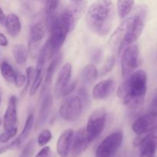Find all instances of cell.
I'll return each mask as SVG.
<instances>
[{
  "mask_svg": "<svg viewBox=\"0 0 157 157\" xmlns=\"http://www.w3.org/2000/svg\"><path fill=\"white\" fill-rule=\"evenodd\" d=\"M145 24V15L139 13L124 20L111 35L110 45L121 53L123 50L137 41L142 35Z\"/></svg>",
  "mask_w": 157,
  "mask_h": 157,
  "instance_id": "6da1fadb",
  "label": "cell"
},
{
  "mask_svg": "<svg viewBox=\"0 0 157 157\" xmlns=\"http://www.w3.org/2000/svg\"><path fill=\"white\" fill-rule=\"evenodd\" d=\"M147 90V73L140 69L132 74L120 86L117 90V96L127 107L137 108L144 104Z\"/></svg>",
  "mask_w": 157,
  "mask_h": 157,
  "instance_id": "7a4b0ae2",
  "label": "cell"
},
{
  "mask_svg": "<svg viewBox=\"0 0 157 157\" xmlns=\"http://www.w3.org/2000/svg\"><path fill=\"white\" fill-rule=\"evenodd\" d=\"M113 6L111 1H98L92 3L86 13L89 29L99 35H107L113 21Z\"/></svg>",
  "mask_w": 157,
  "mask_h": 157,
  "instance_id": "3957f363",
  "label": "cell"
},
{
  "mask_svg": "<svg viewBox=\"0 0 157 157\" xmlns=\"http://www.w3.org/2000/svg\"><path fill=\"white\" fill-rule=\"evenodd\" d=\"M73 29L72 20L66 11H64L60 15H57L49 30L50 37L44 44L48 48L49 59L57 55L64 44L68 33Z\"/></svg>",
  "mask_w": 157,
  "mask_h": 157,
  "instance_id": "277c9868",
  "label": "cell"
},
{
  "mask_svg": "<svg viewBox=\"0 0 157 157\" xmlns=\"http://www.w3.org/2000/svg\"><path fill=\"white\" fill-rule=\"evenodd\" d=\"M124 140L121 130L113 132L106 136L99 144L95 152V157H111L115 154Z\"/></svg>",
  "mask_w": 157,
  "mask_h": 157,
  "instance_id": "5b68a950",
  "label": "cell"
},
{
  "mask_svg": "<svg viewBox=\"0 0 157 157\" xmlns=\"http://www.w3.org/2000/svg\"><path fill=\"white\" fill-rule=\"evenodd\" d=\"M107 118V113L104 109L94 110L88 118L86 127V133L90 142H93L102 133Z\"/></svg>",
  "mask_w": 157,
  "mask_h": 157,
  "instance_id": "8992f818",
  "label": "cell"
},
{
  "mask_svg": "<svg viewBox=\"0 0 157 157\" xmlns=\"http://www.w3.org/2000/svg\"><path fill=\"white\" fill-rule=\"evenodd\" d=\"M83 104L80 98L76 95L65 98L61 103L59 113L66 121L74 122L80 117L82 112Z\"/></svg>",
  "mask_w": 157,
  "mask_h": 157,
  "instance_id": "52a82bcc",
  "label": "cell"
},
{
  "mask_svg": "<svg viewBox=\"0 0 157 157\" xmlns=\"http://www.w3.org/2000/svg\"><path fill=\"white\" fill-rule=\"evenodd\" d=\"M140 49L135 44H131L124 50L121 58V69L124 78H128L133 70L139 66Z\"/></svg>",
  "mask_w": 157,
  "mask_h": 157,
  "instance_id": "ba28073f",
  "label": "cell"
},
{
  "mask_svg": "<svg viewBox=\"0 0 157 157\" xmlns=\"http://www.w3.org/2000/svg\"><path fill=\"white\" fill-rule=\"evenodd\" d=\"M51 84H44L40 94V106L38 119L36 124V128L43 127L47 121L53 104V98L50 92Z\"/></svg>",
  "mask_w": 157,
  "mask_h": 157,
  "instance_id": "9c48e42d",
  "label": "cell"
},
{
  "mask_svg": "<svg viewBox=\"0 0 157 157\" xmlns=\"http://www.w3.org/2000/svg\"><path fill=\"white\" fill-rule=\"evenodd\" d=\"M132 130L139 136L157 130V111H151L138 117L132 125Z\"/></svg>",
  "mask_w": 157,
  "mask_h": 157,
  "instance_id": "30bf717a",
  "label": "cell"
},
{
  "mask_svg": "<svg viewBox=\"0 0 157 157\" xmlns=\"http://www.w3.org/2000/svg\"><path fill=\"white\" fill-rule=\"evenodd\" d=\"M72 65L70 63H66L60 70L55 84V96L59 98L63 96L64 90L69 84L71 77Z\"/></svg>",
  "mask_w": 157,
  "mask_h": 157,
  "instance_id": "8fae6325",
  "label": "cell"
},
{
  "mask_svg": "<svg viewBox=\"0 0 157 157\" xmlns=\"http://www.w3.org/2000/svg\"><path fill=\"white\" fill-rule=\"evenodd\" d=\"M90 142L88 140L86 130L81 128L74 135L72 140L71 153L72 157H78L87 149Z\"/></svg>",
  "mask_w": 157,
  "mask_h": 157,
  "instance_id": "7c38bea8",
  "label": "cell"
},
{
  "mask_svg": "<svg viewBox=\"0 0 157 157\" xmlns=\"http://www.w3.org/2000/svg\"><path fill=\"white\" fill-rule=\"evenodd\" d=\"M116 87V82L112 79L98 82L93 88V98L95 100H104L110 96Z\"/></svg>",
  "mask_w": 157,
  "mask_h": 157,
  "instance_id": "4fadbf2b",
  "label": "cell"
},
{
  "mask_svg": "<svg viewBox=\"0 0 157 157\" xmlns=\"http://www.w3.org/2000/svg\"><path fill=\"white\" fill-rule=\"evenodd\" d=\"M17 121V98L15 96H11L8 101L7 108L3 119L5 130L15 127Z\"/></svg>",
  "mask_w": 157,
  "mask_h": 157,
  "instance_id": "5bb4252c",
  "label": "cell"
},
{
  "mask_svg": "<svg viewBox=\"0 0 157 157\" xmlns=\"http://www.w3.org/2000/svg\"><path fill=\"white\" fill-rule=\"evenodd\" d=\"M74 135V130L72 129H67L64 130L58 137L57 142V152L61 157H67L68 156L71 151Z\"/></svg>",
  "mask_w": 157,
  "mask_h": 157,
  "instance_id": "9a60e30c",
  "label": "cell"
},
{
  "mask_svg": "<svg viewBox=\"0 0 157 157\" xmlns=\"http://www.w3.org/2000/svg\"><path fill=\"white\" fill-rule=\"evenodd\" d=\"M87 2L86 1H71L69 2L67 8L65 9L66 12L70 15L73 22L74 27L77 24L78 20L81 18L87 9Z\"/></svg>",
  "mask_w": 157,
  "mask_h": 157,
  "instance_id": "2e32d148",
  "label": "cell"
},
{
  "mask_svg": "<svg viewBox=\"0 0 157 157\" xmlns=\"http://www.w3.org/2000/svg\"><path fill=\"white\" fill-rule=\"evenodd\" d=\"M45 35V29L41 23H35L30 29V40H29V49L37 48L38 44L43 39Z\"/></svg>",
  "mask_w": 157,
  "mask_h": 157,
  "instance_id": "e0dca14e",
  "label": "cell"
},
{
  "mask_svg": "<svg viewBox=\"0 0 157 157\" xmlns=\"http://www.w3.org/2000/svg\"><path fill=\"white\" fill-rule=\"evenodd\" d=\"M136 147H140V151H152L156 153L157 151V136L148 135L143 138L136 139L134 142Z\"/></svg>",
  "mask_w": 157,
  "mask_h": 157,
  "instance_id": "ac0fdd59",
  "label": "cell"
},
{
  "mask_svg": "<svg viewBox=\"0 0 157 157\" xmlns=\"http://www.w3.org/2000/svg\"><path fill=\"white\" fill-rule=\"evenodd\" d=\"M34 121H35V117H34L33 113H30V114L28 116L27 120L25 121V124L24 128H23L22 131L20 133L19 136L16 138L14 141H12L11 143L12 146V148H15V147H18L24 142L25 140H26L28 137H29V134L31 133V131L32 130V127L34 125Z\"/></svg>",
  "mask_w": 157,
  "mask_h": 157,
  "instance_id": "d6986e66",
  "label": "cell"
},
{
  "mask_svg": "<svg viewBox=\"0 0 157 157\" xmlns=\"http://www.w3.org/2000/svg\"><path fill=\"white\" fill-rule=\"evenodd\" d=\"M6 25L7 32L11 36H16L18 35L21 29V21L17 15L14 13L9 14L6 18Z\"/></svg>",
  "mask_w": 157,
  "mask_h": 157,
  "instance_id": "ffe728a7",
  "label": "cell"
},
{
  "mask_svg": "<svg viewBox=\"0 0 157 157\" xmlns=\"http://www.w3.org/2000/svg\"><path fill=\"white\" fill-rule=\"evenodd\" d=\"M12 55L17 64H24L27 61L29 53L25 46L22 44H17L12 47Z\"/></svg>",
  "mask_w": 157,
  "mask_h": 157,
  "instance_id": "44dd1931",
  "label": "cell"
},
{
  "mask_svg": "<svg viewBox=\"0 0 157 157\" xmlns=\"http://www.w3.org/2000/svg\"><path fill=\"white\" fill-rule=\"evenodd\" d=\"M98 75V69L94 64H89L81 71V79L86 84H91L97 79Z\"/></svg>",
  "mask_w": 157,
  "mask_h": 157,
  "instance_id": "7402d4cb",
  "label": "cell"
},
{
  "mask_svg": "<svg viewBox=\"0 0 157 157\" xmlns=\"http://www.w3.org/2000/svg\"><path fill=\"white\" fill-rule=\"evenodd\" d=\"M62 61V54L58 53L54 57L53 60L51 61L50 64L46 70L45 75H44V84H52V77L54 73L57 69L58 66L61 64Z\"/></svg>",
  "mask_w": 157,
  "mask_h": 157,
  "instance_id": "603a6c76",
  "label": "cell"
},
{
  "mask_svg": "<svg viewBox=\"0 0 157 157\" xmlns=\"http://www.w3.org/2000/svg\"><path fill=\"white\" fill-rule=\"evenodd\" d=\"M0 71L2 76L9 83H14L17 72L14 70L12 66L7 61H3L0 64Z\"/></svg>",
  "mask_w": 157,
  "mask_h": 157,
  "instance_id": "cb8c5ba5",
  "label": "cell"
},
{
  "mask_svg": "<svg viewBox=\"0 0 157 157\" xmlns=\"http://www.w3.org/2000/svg\"><path fill=\"white\" fill-rule=\"evenodd\" d=\"M44 76V68H38L36 67L35 70V74H34L33 81H32V84L31 86L30 90H29V94L31 96H33L39 87L41 86V82H42L43 78Z\"/></svg>",
  "mask_w": 157,
  "mask_h": 157,
  "instance_id": "d4e9b609",
  "label": "cell"
},
{
  "mask_svg": "<svg viewBox=\"0 0 157 157\" xmlns=\"http://www.w3.org/2000/svg\"><path fill=\"white\" fill-rule=\"evenodd\" d=\"M133 6H134L133 1H123V0L118 1L117 2V12L120 18L124 19L131 12Z\"/></svg>",
  "mask_w": 157,
  "mask_h": 157,
  "instance_id": "484cf974",
  "label": "cell"
},
{
  "mask_svg": "<svg viewBox=\"0 0 157 157\" xmlns=\"http://www.w3.org/2000/svg\"><path fill=\"white\" fill-rule=\"evenodd\" d=\"M52 138V134L49 130H43L38 136V144L40 147H44L48 144Z\"/></svg>",
  "mask_w": 157,
  "mask_h": 157,
  "instance_id": "4316f807",
  "label": "cell"
},
{
  "mask_svg": "<svg viewBox=\"0 0 157 157\" xmlns=\"http://www.w3.org/2000/svg\"><path fill=\"white\" fill-rule=\"evenodd\" d=\"M59 3V2L55 1V0L46 1L45 4H44V12H45L46 15L49 16V15H52L55 14V12L58 9Z\"/></svg>",
  "mask_w": 157,
  "mask_h": 157,
  "instance_id": "83f0119b",
  "label": "cell"
},
{
  "mask_svg": "<svg viewBox=\"0 0 157 157\" xmlns=\"http://www.w3.org/2000/svg\"><path fill=\"white\" fill-rule=\"evenodd\" d=\"M17 131H18V129L16 127H12V128L9 129V130H5L3 133H2L0 134V142L1 143H6L11 140L12 138H13L14 136L16 135Z\"/></svg>",
  "mask_w": 157,
  "mask_h": 157,
  "instance_id": "f1b7e54d",
  "label": "cell"
},
{
  "mask_svg": "<svg viewBox=\"0 0 157 157\" xmlns=\"http://www.w3.org/2000/svg\"><path fill=\"white\" fill-rule=\"evenodd\" d=\"M35 140H32L29 141V142L25 146V147L23 148L19 157H32L34 153V151H35Z\"/></svg>",
  "mask_w": 157,
  "mask_h": 157,
  "instance_id": "f546056e",
  "label": "cell"
},
{
  "mask_svg": "<svg viewBox=\"0 0 157 157\" xmlns=\"http://www.w3.org/2000/svg\"><path fill=\"white\" fill-rule=\"evenodd\" d=\"M115 62H116V60H115V58L113 56H111L107 58V61L104 63V66H103V68L101 70V74L104 75L111 71L112 69L114 67Z\"/></svg>",
  "mask_w": 157,
  "mask_h": 157,
  "instance_id": "4dcf8cb0",
  "label": "cell"
},
{
  "mask_svg": "<svg viewBox=\"0 0 157 157\" xmlns=\"http://www.w3.org/2000/svg\"><path fill=\"white\" fill-rule=\"evenodd\" d=\"M34 74H35V68L34 67L31 66L26 69V83L24 89L22 90V94H25L27 92L28 89H29V86H30L32 80H33Z\"/></svg>",
  "mask_w": 157,
  "mask_h": 157,
  "instance_id": "1f68e13d",
  "label": "cell"
},
{
  "mask_svg": "<svg viewBox=\"0 0 157 157\" xmlns=\"http://www.w3.org/2000/svg\"><path fill=\"white\" fill-rule=\"evenodd\" d=\"M103 52L100 48H94L90 54V59L94 63H99L102 58Z\"/></svg>",
  "mask_w": 157,
  "mask_h": 157,
  "instance_id": "d6a6232c",
  "label": "cell"
},
{
  "mask_svg": "<svg viewBox=\"0 0 157 157\" xmlns=\"http://www.w3.org/2000/svg\"><path fill=\"white\" fill-rule=\"evenodd\" d=\"M26 83V76L21 73L17 72L16 76H15L14 84H15L17 87H21Z\"/></svg>",
  "mask_w": 157,
  "mask_h": 157,
  "instance_id": "836d02e7",
  "label": "cell"
},
{
  "mask_svg": "<svg viewBox=\"0 0 157 157\" xmlns=\"http://www.w3.org/2000/svg\"><path fill=\"white\" fill-rule=\"evenodd\" d=\"M78 97H79L80 99L82 101V104L83 102H84V104H87L88 103V93H87V90H86V89L84 87H80L78 89Z\"/></svg>",
  "mask_w": 157,
  "mask_h": 157,
  "instance_id": "e575fe53",
  "label": "cell"
},
{
  "mask_svg": "<svg viewBox=\"0 0 157 157\" xmlns=\"http://www.w3.org/2000/svg\"><path fill=\"white\" fill-rule=\"evenodd\" d=\"M51 153L50 147H44L37 153L35 157H49Z\"/></svg>",
  "mask_w": 157,
  "mask_h": 157,
  "instance_id": "d590c367",
  "label": "cell"
},
{
  "mask_svg": "<svg viewBox=\"0 0 157 157\" xmlns=\"http://www.w3.org/2000/svg\"><path fill=\"white\" fill-rule=\"evenodd\" d=\"M75 87H76V81H75V82H73V83H71V84H68V86L67 87V88H66L65 90H64V94H63L62 97L68 96V95L70 94L71 93L72 91H74V90H75Z\"/></svg>",
  "mask_w": 157,
  "mask_h": 157,
  "instance_id": "8d00e7d4",
  "label": "cell"
},
{
  "mask_svg": "<svg viewBox=\"0 0 157 157\" xmlns=\"http://www.w3.org/2000/svg\"><path fill=\"white\" fill-rule=\"evenodd\" d=\"M8 44H9V41L6 35L0 32V46L5 47V46H7Z\"/></svg>",
  "mask_w": 157,
  "mask_h": 157,
  "instance_id": "74e56055",
  "label": "cell"
},
{
  "mask_svg": "<svg viewBox=\"0 0 157 157\" xmlns=\"http://www.w3.org/2000/svg\"><path fill=\"white\" fill-rule=\"evenodd\" d=\"M140 157H156L155 152L152 151H140Z\"/></svg>",
  "mask_w": 157,
  "mask_h": 157,
  "instance_id": "f35d334b",
  "label": "cell"
},
{
  "mask_svg": "<svg viewBox=\"0 0 157 157\" xmlns=\"http://www.w3.org/2000/svg\"><path fill=\"white\" fill-rule=\"evenodd\" d=\"M10 149H12V146L11 144H8V145L6 146H2V147H0V155L7 152L8 150H10Z\"/></svg>",
  "mask_w": 157,
  "mask_h": 157,
  "instance_id": "ab89813d",
  "label": "cell"
},
{
  "mask_svg": "<svg viewBox=\"0 0 157 157\" xmlns=\"http://www.w3.org/2000/svg\"><path fill=\"white\" fill-rule=\"evenodd\" d=\"M6 15H5L4 14V12H3L2 9L1 7H0V23H2V24H5V22H6Z\"/></svg>",
  "mask_w": 157,
  "mask_h": 157,
  "instance_id": "60d3db41",
  "label": "cell"
},
{
  "mask_svg": "<svg viewBox=\"0 0 157 157\" xmlns=\"http://www.w3.org/2000/svg\"><path fill=\"white\" fill-rule=\"evenodd\" d=\"M2 121L1 117H0V127H1V125H2Z\"/></svg>",
  "mask_w": 157,
  "mask_h": 157,
  "instance_id": "b9f144b4",
  "label": "cell"
},
{
  "mask_svg": "<svg viewBox=\"0 0 157 157\" xmlns=\"http://www.w3.org/2000/svg\"><path fill=\"white\" fill-rule=\"evenodd\" d=\"M1 101H2V98H1V94H0V104H1Z\"/></svg>",
  "mask_w": 157,
  "mask_h": 157,
  "instance_id": "7bdbcfd3",
  "label": "cell"
}]
</instances>
